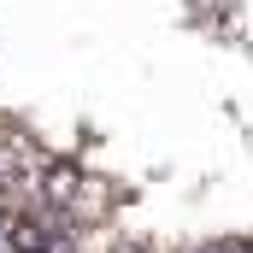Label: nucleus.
I'll return each instance as SVG.
<instances>
[{
	"instance_id": "f257e3e1",
	"label": "nucleus",
	"mask_w": 253,
	"mask_h": 253,
	"mask_svg": "<svg viewBox=\"0 0 253 253\" xmlns=\"http://www.w3.org/2000/svg\"><path fill=\"white\" fill-rule=\"evenodd\" d=\"M42 200H47V206L77 200V171H71V165H47V177H42Z\"/></svg>"
},
{
	"instance_id": "f03ea898",
	"label": "nucleus",
	"mask_w": 253,
	"mask_h": 253,
	"mask_svg": "<svg viewBox=\"0 0 253 253\" xmlns=\"http://www.w3.org/2000/svg\"><path fill=\"white\" fill-rule=\"evenodd\" d=\"M206 253H253V242H218V248H206Z\"/></svg>"
}]
</instances>
